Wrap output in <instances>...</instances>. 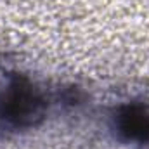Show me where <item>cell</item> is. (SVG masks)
I'll return each instance as SVG.
<instances>
[{
  "mask_svg": "<svg viewBox=\"0 0 149 149\" xmlns=\"http://www.w3.org/2000/svg\"><path fill=\"white\" fill-rule=\"evenodd\" d=\"M120 130L128 139H149V114L141 106H128L120 113Z\"/></svg>",
  "mask_w": 149,
  "mask_h": 149,
  "instance_id": "cell-1",
  "label": "cell"
}]
</instances>
